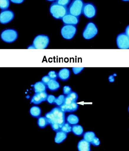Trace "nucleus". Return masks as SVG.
Instances as JSON below:
<instances>
[{"label": "nucleus", "instance_id": "nucleus-2", "mask_svg": "<svg viewBox=\"0 0 129 151\" xmlns=\"http://www.w3.org/2000/svg\"><path fill=\"white\" fill-rule=\"evenodd\" d=\"M49 10L51 15L56 19H62L68 13L67 6L59 4L56 1L51 4Z\"/></svg>", "mask_w": 129, "mask_h": 151}, {"label": "nucleus", "instance_id": "nucleus-35", "mask_svg": "<svg viewBox=\"0 0 129 151\" xmlns=\"http://www.w3.org/2000/svg\"><path fill=\"white\" fill-rule=\"evenodd\" d=\"M10 1L14 3L20 4L23 2L24 0H10Z\"/></svg>", "mask_w": 129, "mask_h": 151}, {"label": "nucleus", "instance_id": "nucleus-5", "mask_svg": "<svg viewBox=\"0 0 129 151\" xmlns=\"http://www.w3.org/2000/svg\"><path fill=\"white\" fill-rule=\"evenodd\" d=\"M49 42L48 36L46 35L40 34L34 38L32 44L35 49H44L48 46Z\"/></svg>", "mask_w": 129, "mask_h": 151}, {"label": "nucleus", "instance_id": "nucleus-38", "mask_svg": "<svg viewBox=\"0 0 129 151\" xmlns=\"http://www.w3.org/2000/svg\"><path fill=\"white\" fill-rule=\"evenodd\" d=\"M27 48V49H35L32 44L28 46Z\"/></svg>", "mask_w": 129, "mask_h": 151}, {"label": "nucleus", "instance_id": "nucleus-27", "mask_svg": "<svg viewBox=\"0 0 129 151\" xmlns=\"http://www.w3.org/2000/svg\"><path fill=\"white\" fill-rule=\"evenodd\" d=\"M0 7L2 9H7L10 4L9 0H0Z\"/></svg>", "mask_w": 129, "mask_h": 151}, {"label": "nucleus", "instance_id": "nucleus-21", "mask_svg": "<svg viewBox=\"0 0 129 151\" xmlns=\"http://www.w3.org/2000/svg\"><path fill=\"white\" fill-rule=\"evenodd\" d=\"M67 123L70 124L75 125L77 124L79 121L78 117L73 114L68 115L66 118Z\"/></svg>", "mask_w": 129, "mask_h": 151}, {"label": "nucleus", "instance_id": "nucleus-12", "mask_svg": "<svg viewBox=\"0 0 129 151\" xmlns=\"http://www.w3.org/2000/svg\"><path fill=\"white\" fill-rule=\"evenodd\" d=\"M62 21L64 24L77 25L79 21V17L67 13L62 18Z\"/></svg>", "mask_w": 129, "mask_h": 151}, {"label": "nucleus", "instance_id": "nucleus-24", "mask_svg": "<svg viewBox=\"0 0 129 151\" xmlns=\"http://www.w3.org/2000/svg\"><path fill=\"white\" fill-rule=\"evenodd\" d=\"M95 133L93 132L89 131L83 134V139L90 143L95 137Z\"/></svg>", "mask_w": 129, "mask_h": 151}, {"label": "nucleus", "instance_id": "nucleus-3", "mask_svg": "<svg viewBox=\"0 0 129 151\" xmlns=\"http://www.w3.org/2000/svg\"><path fill=\"white\" fill-rule=\"evenodd\" d=\"M84 4L83 0H72L68 8V13L79 17L82 13Z\"/></svg>", "mask_w": 129, "mask_h": 151}, {"label": "nucleus", "instance_id": "nucleus-17", "mask_svg": "<svg viewBox=\"0 0 129 151\" xmlns=\"http://www.w3.org/2000/svg\"><path fill=\"white\" fill-rule=\"evenodd\" d=\"M33 89L35 93L46 91L47 85L41 81L35 83L33 85Z\"/></svg>", "mask_w": 129, "mask_h": 151}, {"label": "nucleus", "instance_id": "nucleus-20", "mask_svg": "<svg viewBox=\"0 0 129 151\" xmlns=\"http://www.w3.org/2000/svg\"><path fill=\"white\" fill-rule=\"evenodd\" d=\"M29 112L30 115L32 116L35 118H38L41 115V110L39 107L33 106L30 108Z\"/></svg>", "mask_w": 129, "mask_h": 151}, {"label": "nucleus", "instance_id": "nucleus-36", "mask_svg": "<svg viewBox=\"0 0 129 151\" xmlns=\"http://www.w3.org/2000/svg\"><path fill=\"white\" fill-rule=\"evenodd\" d=\"M129 25H128L125 28V29L124 33L128 36H129Z\"/></svg>", "mask_w": 129, "mask_h": 151}, {"label": "nucleus", "instance_id": "nucleus-31", "mask_svg": "<svg viewBox=\"0 0 129 151\" xmlns=\"http://www.w3.org/2000/svg\"><path fill=\"white\" fill-rule=\"evenodd\" d=\"M84 68L83 67H73L72 68L73 73L75 75H77L80 73Z\"/></svg>", "mask_w": 129, "mask_h": 151}, {"label": "nucleus", "instance_id": "nucleus-39", "mask_svg": "<svg viewBox=\"0 0 129 151\" xmlns=\"http://www.w3.org/2000/svg\"><path fill=\"white\" fill-rule=\"evenodd\" d=\"M123 1H129V0H122Z\"/></svg>", "mask_w": 129, "mask_h": 151}, {"label": "nucleus", "instance_id": "nucleus-40", "mask_svg": "<svg viewBox=\"0 0 129 151\" xmlns=\"http://www.w3.org/2000/svg\"><path fill=\"white\" fill-rule=\"evenodd\" d=\"M47 1H54L55 0H47Z\"/></svg>", "mask_w": 129, "mask_h": 151}, {"label": "nucleus", "instance_id": "nucleus-29", "mask_svg": "<svg viewBox=\"0 0 129 151\" xmlns=\"http://www.w3.org/2000/svg\"><path fill=\"white\" fill-rule=\"evenodd\" d=\"M56 98V97L52 95H48L47 98V101L50 104H54Z\"/></svg>", "mask_w": 129, "mask_h": 151}, {"label": "nucleus", "instance_id": "nucleus-23", "mask_svg": "<svg viewBox=\"0 0 129 151\" xmlns=\"http://www.w3.org/2000/svg\"><path fill=\"white\" fill-rule=\"evenodd\" d=\"M37 124L38 126L41 128H44L49 125L48 120L45 116L39 118L37 120Z\"/></svg>", "mask_w": 129, "mask_h": 151}, {"label": "nucleus", "instance_id": "nucleus-34", "mask_svg": "<svg viewBox=\"0 0 129 151\" xmlns=\"http://www.w3.org/2000/svg\"><path fill=\"white\" fill-rule=\"evenodd\" d=\"M51 80V79L48 75L43 76L42 78L41 81L45 85L47 84Z\"/></svg>", "mask_w": 129, "mask_h": 151}, {"label": "nucleus", "instance_id": "nucleus-25", "mask_svg": "<svg viewBox=\"0 0 129 151\" xmlns=\"http://www.w3.org/2000/svg\"><path fill=\"white\" fill-rule=\"evenodd\" d=\"M65 96L63 95H60L56 98L54 104L58 106H60L64 103Z\"/></svg>", "mask_w": 129, "mask_h": 151}, {"label": "nucleus", "instance_id": "nucleus-8", "mask_svg": "<svg viewBox=\"0 0 129 151\" xmlns=\"http://www.w3.org/2000/svg\"><path fill=\"white\" fill-rule=\"evenodd\" d=\"M96 9L95 5L91 3L84 4L82 13L86 18L91 19L94 17L96 14Z\"/></svg>", "mask_w": 129, "mask_h": 151}, {"label": "nucleus", "instance_id": "nucleus-6", "mask_svg": "<svg viewBox=\"0 0 129 151\" xmlns=\"http://www.w3.org/2000/svg\"><path fill=\"white\" fill-rule=\"evenodd\" d=\"M77 30V28L75 25L64 24L61 29V33L64 38L70 40L75 36Z\"/></svg>", "mask_w": 129, "mask_h": 151}, {"label": "nucleus", "instance_id": "nucleus-30", "mask_svg": "<svg viewBox=\"0 0 129 151\" xmlns=\"http://www.w3.org/2000/svg\"><path fill=\"white\" fill-rule=\"evenodd\" d=\"M70 0H56L58 4L60 5L67 6L70 3Z\"/></svg>", "mask_w": 129, "mask_h": 151}, {"label": "nucleus", "instance_id": "nucleus-18", "mask_svg": "<svg viewBox=\"0 0 129 151\" xmlns=\"http://www.w3.org/2000/svg\"><path fill=\"white\" fill-rule=\"evenodd\" d=\"M46 85L48 89L52 91L57 90L60 87L59 83L57 80L51 79Z\"/></svg>", "mask_w": 129, "mask_h": 151}, {"label": "nucleus", "instance_id": "nucleus-15", "mask_svg": "<svg viewBox=\"0 0 129 151\" xmlns=\"http://www.w3.org/2000/svg\"><path fill=\"white\" fill-rule=\"evenodd\" d=\"M77 99V94L75 92L72 91L65 96L63 104H69L73 103H76Z\"/></svg>", "mask_w": 129, "mask_h": 151}, {"label": "nucleus", "instance_id": "nucleus-13", "mask_svg": "<svg viewBox=\"0 0 129 151\" xmlns=\"http://www.w3.org/2000/svg\"><path fill=\"white\" fill-rule=\"evenodd\" d=\"M59 107L64 112H71L76 111L78 108V105L76 103H73L69 104H63Z\"/></svg>", "mask_w": 129, "mask_h": 151}, {"label": "nucleus", "instance_id": "nucleus-19", "mask_svg": "<svg viewBox=\"0 0 129 151\" xmlns=\"http://www.w3.org/2000/svg\"><path fill=\"white\" fill-rule=\"evenodd\" d=\"M67 137V133L59 130L56 132L54 141L57 143H60L64 140Z\"/></svg>", "mask_w": 129, "mask_h": 151}, {"label": "nucleus", "instance_id": "nucleus-28", "mask_svg": "<svg viewBox=\"0 0 129 151\" xmlns=\"http://www.w3.org/2000/svg\"><path fill=\"white\" fill-rule=\"evenodd\" d=\"M47 75L51 79L57 80L58 78V73L54 70H51L49 71Z\"/></svg>", "mask_w": 129, "mask_h": 151}, {"label": "nucleus", "instance_id": "nucleus-9", "mask_svg": "<svg viewBox=\"0 0 129 151\" xmlns=\"http://www.w3.org/2000/svg\"><path fill=\"white\" fill-rule=\"evenodd\" d=\"M116 42L118 47L119 49L129 48V37L124 32L118 35L116 37Z\"/></svg>", "mask_w": 129, "mask_h": 151}, {"label": "nucleus", "instance_id": "nucleus-1", "mask_svg": "<svg viewBox=\"0 0 129 151\" xmlns=\"http://www.w3.org/2000/svg\"><path fill=\"white\" fill-rule=\"evenodd\" d=\"M52 129L57 132L60 130L65 123V112L59 106H56L45 114Z\"/></svg>", "mask_w": 129, "mask_h": 151}, {"label": "nucleus", "instance_id": "nucleus-16", "mask_svg": "<svg viewBox=\"0 0 129 151\" xmlns=\"http://www.w3.org/2000/svg\"><path fill=\"white\" fill-rule=\"evenodd\" d=\"M77 148L79 151H89L90 150V143L82 139L78 142Z\"/></svg>", "mask_w": 129, "mask_h": 151}, {"label": "nucleus", "instance_id": "nucleus-4", "mask_svg": "<svg viewBox=\"0 0 129 151\" xmlns=\"http://www.w3.org/2000/svg\"><path fill=\"white\" fill-rule=\"evenodd\" d=\"M98 32L96 25L93 22H89L85 26L83 31L82 35L85 39L90 40L97 35Z\"/></svg>", "mask_w": 129, "mask_h": 151}, {"label": "nucleus", "instance_id": "nucleus-10", "mask_svg": "<svg viewBox=\"0 0 129 151\" xmlns=\"http://www.w3.org/2000/svg\"><path fill=\"white\" fill-rule=\"evenodd\" d=\"M14 17L12 11L10 10H5L1 11L0 14V23L5 24L12 20Z\"/></svg>", "mask_w": 129, "mask_h": 151}, {"label": "nucleus", "instance_id": "nucleus-7", "mask_svg": "<svg viewBox=\"0 0 129 151\" xmlns=\"http://www.w3.org/2000/svg\"><path fill=\"white\" fill-rule=\"evenodd\" d=\"M18 37L16 31L13 29H6L3 30L1 34V40L8 43H12L15 41Z\"/></svg>", "mask_w": 129, "mask_h": 151}, {"label": "nucleus", "instance_id": "nucleus-11", "mask_svg": "<svg viewBox=\"0 0 129 151\" xmlns=\"http://www.w3.org/2000/svg\"><path fill=\"white\" fill-rule=\"evenodd\" d=\"M48 94L46 91L35 93L31 99V101L35 104H38L47 100Z\"/></svg>", "mask_w": 129, "mask_h": 151}, {"label": "nucleus", "instance_id": "nucleus-37", "mask_svg": "<svg viewBox=\"0 0 129 151\" xmlns=\"http://www.w3.org/2000/svg\"><path fill=\"white\" fill-rule=\"evenodd\" d=\"M114 75L110 76L108 78L109 81L110 82H112L114 81Z\"/></svg>", "mask_w": 129, "mask_h": 151}, {"label": "nucleus", "instance_id": "nucleus-22", "mask_svg": "<svg viewBox=\"0 0 129 151\" xmlns=\"http://www.w3.org/2000/svg\"><path fill=\"white\" fill-rule=\"evenodd\" d=\"M72 131L75 134L78 136L82 135L83 132V127L79 124L73 125L72 127Z\"/></svg>", "mask_w": 129, "mask_h": 151}, {"label": "nucleus", "instance_id": "nucleus-32", "mask_svg": "<svg viewBox=\"0 0 129 151\" xmlns=\"http://www.w3.org/2000/svg\"><path fill=\"white\" fill-rule=\"evenodd\" d=\"M63 91L64 94L67 95L72 91V89L70 86H65L63 87Z\"/></svg>", "mask_w": 129, "mask_h": 151}, {"label": "nucleus", "instance_id": "nucleus-33", "mask_svg": "<svg viewBox=\"0 0 129 151\" xmlns=\"http://www.w3.org/2000/svg\"><path fill=\"white\" fill-rule=\"evenodd\" d=\"M90 143L94 146H97L100 144V142L99 139L95 136Z\"/></svg>", "mask_w": 129, "mask_h": 151}, {"label": "nucleus", "instance_id": "nucleus-26", "mask_svg": "<svg viewBox=\"0 0 129 151\" xmlns=\"http://www.w3.org/2000/svg\"><path fill=\"white\" fill-rule=\"evenodd\" d=\"M72 127L70 124L68 123H64L61 127V130L66 133H68L71 132Z\"/></svg>", "mask_w": 129, "mask_h": 151}, {"label": "nucleus", "instance_id": "nucleus-14", "mask_svg": "<svg viewBox=\"0 0 129 151\" xmlns=\"http://www.w3.org/2000/svg\"><path fill=\"white\" fill-rule=\"evenodd\" d=\"M58 77L61 81H65L70 77V71L67 68H63L59 70L58 73Z\"/></svg>", "mask_w": 129, "mask_h": 151}]
</instances>
